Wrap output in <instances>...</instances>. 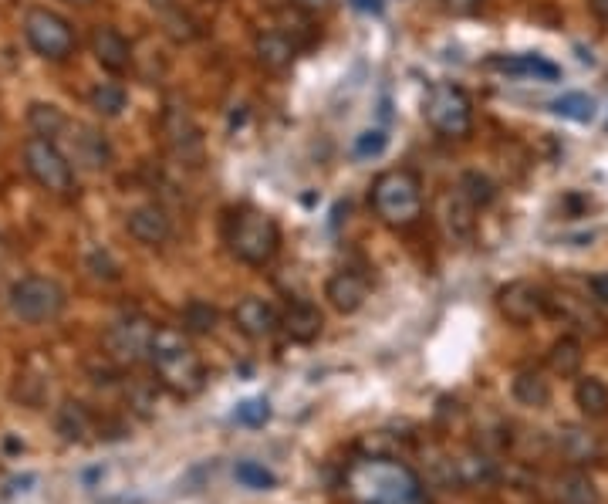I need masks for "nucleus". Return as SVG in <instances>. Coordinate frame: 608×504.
Listing matches in <instances>:
<instances>
[{"mask_svg": "<svg viewBox=\"0 0 608 504\" xmlns=\"http://www.w3.org/2000/svg\"><path fill=\"white\" fill-rule=\"evenodd\" d=\"M149 362L156 369L159 383L173 396H180V400H190V396H196L207 386V369H203L200 356L186 342V335L176 329H156Z\"/></svg>", "mask_w": 608, "mask_h": 504, "instance_id": "nucleus-1", "label": "nucleus"}, {"mask_svg": "<svg viewBox=\"0 0 608 504\" xmlns=\"http://www.w3.org/2000/svg\"><path fill=\"white\" fill-rule=\"evenodd\" d=\"M352 488L365 504H419V481L396 461H362L352 471Z\"/></svg>", "mask_w": 608, "mask_h": 504, "instance_id": "nucleus-2", "label": "nucleus"}, {"mask_svg": "<svg viewBox=\"0 0 608 504\" xmlns=\"http://www.w3.org/2000/svg\"><path fill=\"white\" fill-rule=\"evenodd\" d=\"M372 210L382 224L409 227L423 214V187L409 170H386L372 183Z\"/></svg>", "mask_w": 608, "mask_h": 504, "instance_id": "nucleus-3", "label": "nucleus"}, {"mask_svg": "<svg viewBox=\"0 0 608 504\" xmlns=\"http://www.w3.org/2000/svg\"><path fill=\"white\" fill-rule=\"evenodd\" d=\"M227 244L230 254L244 264H267L277 254V244H281V231H277L274 217H267L264 210H240V214L230 217L227 227Z\"/></svg>", "mask_w": 608, "mask_h": 504, "instance_id": "nucleus-4", "label": "nucleus"}, {"mask_svg": "<svg viewBox=\"0 0 608 504\" xmlns=\"http://www.w3.org/2000/svg\"><path fill=\"white\" fill-rule=\"evenodd\" d=\"M68 295L55 278H41V274H28V278L14 281L7 291V308L17 322L24 325H41L61 315Z\"/></svg>", "mask_w": 608, "mask_h": 504, "instance_id": "nucleus-5", "label": "nucleus"}, {"mask_svg": "<svg viewBox=\"0 0 608 504\" xmlns=\"http://www.w3.org/2000/svg\"><path fill=\"white\" fill-rule=\"evenodd\" d=\"M426 122L446 139H463L473 129V105L460 85H436L426 99Z\"/></svg>", "mask_w": 608, "mask_h": 504, "instance_id": "nucleus-6", "label": "nucleus"}, {"mask_svg": "<svg viewBox=\"0 0 608 504\" xmlns=\"http://www.w3.org/2000/svg\"><path fill=\"white\" fill-rule=\"evenodd\" d=\"M24 166H28V173L48 193H61V197H65V193H71V187H75L71 159L55 146V139L31 136L28 143H24Z\"/></svg>", "mask_w": 608, "mask_h": 504, "instance_id": "nucleus-7", "label": "nucleus"}, {"mask_svg": "<svg viewBox=\"0 0 608 504\" xmlns=\"http://www.w3.org/2000/svg\"><path fill=\"white\" fill-rule=\"evenodd\" d=\"M24 38L48 61H65L71 58V51H75V31H71V24L61 14L48 11V7L28 11V17H24Z\"/></svg>", "mask_w": 608, "mask_h": 504, "instance_id": "nucleus-8", "label": "nucleus"}, {"mask_svg": "<svg viewBox=\"0 0 608 504\" xmlns=\"http://www.w3.org/2000/svg\"><path fill=\"white\" fill-rule=\"evenodd\" d=\"M152 339H156V325L142 315H122L115 318L105 332V356L119 366H136V362L149 359Z\"/></svg>", "mask_w": 608, "mask_h": 504, "instance_id": "nucleus-9", "label": "nucleus"}, {"mask_svg": "<svg viewBox=\"0 0 608 504\" xmlns=\"http://www.w3.org/2000/svg\"><path fill=\"white\" fill-rule=\"evenodd\" d=\"M548 302H551V298L544 295V288L534 285V281H511V285H504L497 291L500 315H504L507 322H514V325H531L534 318L544 315Z\"/></svg>", "mask_w": 608, "mask_h": 504, "instance_id": "nucleus-10", "label": "nucleus"}, {"mask_svg": "<svg viewBox=\"0 0 608 504\" xmlns=\"http://www.w3.org/2000/svg\"><path fill=\"white\" fill-rule=\"evenodd\" d=\"M163 136L169 149H173L180 159H200L203 149V132L196 126L193 112L180 102H169L163 112Z\"/></svg>", "mask_w": 608, "mask_h": 504, "instance_id": "nucleus-11", "label": "nucleus"}, {"mask_svg": "<svg viewBox=\"0 0 608 504\" xmlns=\"http://www.w3.org/2000/svg\"><path fill=\"white\" fill-rule=\"evenodd\" d=\"M125 231H129L132 241H139L146 247H159L169 241V234H173V220H169L166 210L156 207V203H142V207L125 214Z\"/></svg>", "mask_w": 608, "mask_h": 504, "instance_id": "nucleus-12", "label": "nucleus"}, {"mask_svg": "<svg viewBox=\"0 0 608 504\" xmlns=\"http://www.w3.org/2000/svg\"><path fill=\"white\" fill-rule=\"evenodd\" d=\"M68 159H75L85 170H105L112 163V146L105 132L92 126H68Z\"/></svg>", "mask_w": 608, "mask_h": 504, "instance_id": "nucleus-13", "label": "nucleus"}, {"mask_svg": "<svg viewBox=\"0 0 608 504\" xmlns=\"http://www.w3.org/2000/svg\"><path fill=\"white\" fill-rule=\"evenodd\" d=\"M325 298H328V305H332L335 312H342V315L359 312V308L365 305V298H369V278H365L362 271H355V268L335 271L332 278H328V285H325Z\"/></svg>", "mask_w": 608, "mask_h": 504, "instance_id": "nucleus-14", "label": "nucleus"}, {"mask_svg": "<svg viewBox=\"0 0 608 504\" xmlns=\"http://www.w3.org/2000/svg\"><path fill=\"white\" fill-rule=\"evenodd\" d=\"M234 325L247 335V339H267V335H274L281 329V315H277L264 298L247 295V298H240L234 308Z\"/></svg>", "mask_w": 608, "mask_h": 504, "instance_id": "nucleus-15", "label": "nucleus"}, {"mask_svg": "<svg viewBox=\"0 0 608 504\" xmlns=\"http://www.w3.org/2000/svg\"><path fill=\"white\" fill-rule=\"evenodd\" d=\"M92 55L105 72L122 75L125 68L132 65V44L125 41L122 31L105 24V28H95V34H92Z\"/></svg>", "mask_w": 608, "mask_h": 504, "instance_id": "nucleus-16", "label": "nucleus"}, {"mask_svg": "<svg viewBox=\"0 0 608 504\" xmlns=\"http://www.w3.org/2000/svg\"><path fill=\"white\" fill-rule=\"evenodd\" d=\"M487 68L504 72V75L534 78V82H558L561 78V68L541 55H494V58H487Z\"/></svg>", "mask_w": 608, "mask_h": 504, "instance_id": "nucleus-17", "label": "nucleus"}, {"mask_svg": "<svg viewBox=\"0 0 608 504\" xmlns=\"http://www.w3.org/2000/svg\"><path fill=\"white\" fill-rule=\"evenodd\" d=\"M453 477H456V488H490V484H497L500 471L487 454L467 450V454L453 457Z\"/></svg>", "mask_w": 608, "mask_h": 504, "instance_id": "nucleus-18", "label": "nucleus"}, {"mask_svg": "<svg viewBox=\"0 0 608 504\" xmlns=\"http://www.w3.org/2000/svg\"><path fill=\"white\" fill-rule=\"evenodd\" d=\"M558 450L565 454V461L578 464V467L602 461V440H598L588 427H575V423L558 430Z\"/></svg>", "mask_w": 608, "mask_h": 504, "instance_id": "nucleus-19", "label": "nucleus"}, {"mask_svg": "<svg viewBox=\"0 0 608 504\" xmlns=\"http://www.w3.org/2000/svg\"><path fill=\"white\" fill-rule=\"evenodd\" d=\"M257 61L267 68V72H288L294 65V55H298V44H294L284 31H261L257 34Z\"/></svg>", "mask_w": 608, "mask_h": 504, "instance_id": "nucleus-20", "label": "nucleus"}, {"mask_svg": "<svg viewBox=\"0 0 608 504\" xmlns=\"http://www.w3.org/2000/svg\"><path fill=\"white\" fill-rule=\"evenodd\" d=\"M321 325H325L321 312L311 302H301V298L291 302L281 315V329L288 332V339L294 342H315L321 335Z\"/></svg>", "mask_w": 608, "mask_h": 504, "instance_id": "nucleus-21", "label": "nucleus"}, {"mask_svg": "<svg viewBox=\"0 0 608 504\" xmlns=\"http://www.w3.org/2000/svg\"><path fill=\"white\" fill-rule=\"evenodd\" d=\"M443 227H446V234L456 237V241L473 237V227H477V207H473L460 190H453L443 197Z\"/></svg>", "mask_w": 608, "mask_h": 504, "instance_id": "nucleus-22", "label": "nucleus"}, {"mask_svg": "<svg viewBox=\"0 0 608 504\" xmlns=\"http://www.w3.org/2000/svg\"><path fill=\"white\" fill-rule=\"evenodd\" d=\"M514 400L521 406H531V410H541V406L551 403V383L544 379L541 369H521L511 383Z\"/></svg>", "mask_w": 608, "mask_h": 504, "instance_id": "nucleus-23", "label": "nucleus"}, {"mask_svg": "<svg viewBox=\"0 0 608 504\" xmlns=\"http://www.w3.org/2000/svg\"><path fill=\"white\" fill-rule=\"evenodd\" d=\"M55 430L61 433V440H68V444H82L88 433H92V417H88V410L82 403L68 400V403L58 406Z\"/></svg>", "mask_w": 608, "mask_h": 504, "instance_id": "nucleus-24", "label": "nucleus"}, {"mask_svg": "<svg viewBox=\"0 0 608 504\" xmlns=\"http://www.w3.org/2000/svg\"><path fill=\"white\" fill-rule=\"evenodd\" d=\"M575 403L588 420L608 417V386L598 376H581L575 386Z\"/></svg>", "mask_w": 608, "mask_h": 504, "instance_id": "nucleus-25", "label": "nucleus"}, {"mask_svg": "<svg viewBox=\"0 0 608 504\" xmlns=\"http://www.w3.org/2000/svg\"><path fill=\"white\" fill-rule=\"evenodd\" d=\"M152 11H159V17H163V31L169 34L173 41H193L196 34H200V28H196V21L190 14L183 11V7H176L173 0H152Z\"/></svg>", "mask_w": 608, "mask_h": 504, "instance_id": "nucleus-26", "label": "nucleus"}, {"mask_svg": "<svg viewBox=\"0 0 608 504\" xmlns=\"http://www.w3.org/2000/svg\"><path fill=\"white\" fill-rule=\"evenodd\" d=\"M554 494H558L561 504H598V488L588 474L568 471L554 481Z\"/></svg>", "mask_w": 608, "mask_h": 504, "instance_id": "nucleus-27", "label": "nucleus"}, {"mask_svg": "<svg viewBox=\"0 0 608 504\" xmlns=\"http://www.w3.org/2000/svg\"><path fill=\"white\" fill-rule=\"evenodd\" d=\"M581 362H585V349H581V342L575 335H561V339H554V346L548 352V366L551 373L558 376H578Z\"/></svg>", "mask_w": 608, "mask_h": 504, "instance_id": "nucleus-28", "label": "nucleus"}, {"mask_svg": "<svg viewBox=\"0 0 608 504\" xmlns=\"http://www.w3.org/2000/svg\"><path fill=\"white\" fill-rule=\"evenodd\" d=\"M28 126H31L34 136L55 139V136H65V132H68V119H65V112H61L58 105L34 102L28 109Z\"/></svg>", "mask_w": 608, "mask_h": 504, "instance_id": "nucleus-29", "label": "nucleus"}, {"mask_svg": "<svg viewBox=\"0 0 608 504\" xmlns=\"http://www.w3.org/2000/svg\"><path fill=\"white\" fill-rule=\"evenodd\" d=\"M548 109L554 116L571 119V122H592L598 116V102L588 92H565V95H558Z\"/></svg>", "mask_w": 608, "mask_h": 504, "instance_id": "nucleus-30", "label": "nucleus"}, {"mask_svg": "<svg viewBox=\"0 0 608 504\" xmlns=\"http://www.w3.org/2000/svg\"><path fill=\"white\" fill-rule=\"evenodd\" d=\"M456 190H460L463 197H467L477 210H484V207H490V203L497 200V183L490 180L487 173H480V170H467V173H463L460 183H456Z\"/></svg>", "mask_w": 608, "mask_h": 504, "instance_id": "nucleus-31", "label": "nucleus"}, {"mask_svg": "<svg viewBox=\"0 0 608 504\" xmlns=\"http://www.w3.org/2000/svg\"><path fill=\"white\" fill-rule=\"evenodd\" d=\"M88 102H92V109L98 112V116L115 119V116H122V112H125L129 95H125V88L115 85V82H98L92 88V95H88Z\"/></svg>", "mask_w": 608, "mask_h": 504, "instance_id": "nucleus-32", "label": "nucleus"}, {"mask_svg": "<svg viewBox=\"0 0 608 504\" xmlns=\"http://www.w3.org/2000/svg\"><path fill=\"white\" fill-rule=\"evenodd\" d=\"M217 322H220V312L210 302H190L183 308V329L186 332L210 335V332H217Z\"/></svg>", "mask_w": 608, "mask_h": 504, "instance_id": "nucleus-33", "label": "nucleus"}, {"mask_svg": "<svg viewBox=\"0 0 608 504\" xmlns=\"http://www.w3.org/2000/svg\"><path fill=\"white\" fill-rule=\"evenodd\" d=\"M234 477H237L240 484H244V488H250V491H271L274 484H277V477L267 471L264 464H257V461H240L234 467Z\"/></svg>", "mask_w": 608, "mask_h": 504, "instance_id": "nucleus-34", "label": "nucleus"}, {"mask_svg": "<svg viewBox=\"0 0 608 504\" xmlns=\"http://www.w3.org/2000/svg\"><path fill=\"white\" fill-rule=\"evenodd\" d=\"M386 146H389L386 129H365L362 136H355L352 153L359 156V159H375V156H382V153H386Z\"/></svg>", "mask_w": 608, "mask_h": 504, "instance_id": "nucleus-35", "label": "nucleus"}, {"mask_svg": "<svg viewBox=\"0 0 608 504\" xmlns=\"http://www.w3.org/2000/svg\"><path fill=\"white\" fill-rule=\"evenodd\" d=\"M578 302H581V298L561 295V298H558V312L565 315L568 322H578L581 329H595V325H598V318L592 315V308H588V305H581V308H578Z\"/></svg>", "mask_w": 608, "mask_h": 504, "instance_id": "nucleus-36", "label": "nucleus"}, {"mask_svg": "<svg viewBox=\"0 0 608 504\" xmlns=\"http://www.w3.org/2000/svg\"><path fill=\"white\" fill-rule=\"evenodd\" d=\"M234 420L244 423V427H264V423L271 420V406H267V400H247L237 406Z\"/></svg>", "mask_w": 608, "mask_h": 504, "instance_id": "nucleus-37", "label": "nucleus"}, {"mask_svg": "<svg viewBox=\"0 0 608 504\" xmlns=\"http://www.w3.org/2000/svg\"><path fill=\"white\" fill-rule=\"evenodd\" d=\"M484 0H443V7L450 14H473Z\"/></svg>", "mask_w": 608, "mask_h": 504, "instance_id": "nucleus-38", "label": "nucleus"}, {"mask_svg": "<svg viewBox=\"0 0 608 504\" xmlns=\"http://www.w3.org/2000/svg\"><path fill=\"white\" fill-rule=\"evenodd\" d=\"M592 295H595L598 305H608V271L595 274V278H592Z\"/></svg>", "mask_w": 608, "mask_h": 504, "instance_id": "nucleus-39", "label": "nucleus"}, {"mask_svg": "<svg viewBox=\"0 0 608 504\" xmlns=\"http://www.w3.org/2000/svg\"><path fill=\"white\" fill-rule=\"evenodd\" d=\"M352 7H355V11H362V14L379 17L382 11H386V0H352Z\"/></svg>", "mask_w": 608, "mask_h": 504, "instance_id": "nucleus-40", "label": "nucleus"}, {"mask_svg": "<svg viewBox=\"0 0 608 504\" xmlns=\"http://www.w3.org/2000/svg\"><path fill=\"white\" fill-rule=\"evenodd\" d=\"M294 7H301L304 14H318V11H328L332 0H294Z\"/></svg>", "mask_w": 608, "mask_h": 504, "instance_id": "nucleus-41", "label": "nucleus"}, {"mask_svg": "<svg viewBox=\"0 0 608 504\" xmlns=\"http://www.w3.org/2000/svg\"><path fill=\"white\" fill-rule=\"evenodd\" d=\"M592 4V11L602 17V21H608V0H588Z\"/></svg>", "mask_w": 608, "mask_h": 504, "instance_id": "nucleus-42", "label": "nucleus"}, {"mask_svg": "<svg viewBox=\"0 0 608 504\" xmlns=\"http://www.w3.org/2000/svg\"><path fill=\"white\" fill-rule=\"evenodd\" d=\"M602 461H608V437L602 440Z\"/></svg>", "mask_w": 608, "mask_h": 504, "instance_id": "nucleus-43", "label": "nucleus"}, {"mask_svg": "<svg viewBox=\"0 0 608 504\" xmlns=\"http://www.w3.org/2000/svg\"><path fill=\"white\" fill-rule=\"evenodd\" d=\"M68 4H92V0H68Z\"/></svg>", "mask_w": 608, "mask_h": 504, "instance_id": "nucleus-44", "label": "nucleus"}]
</instances>
